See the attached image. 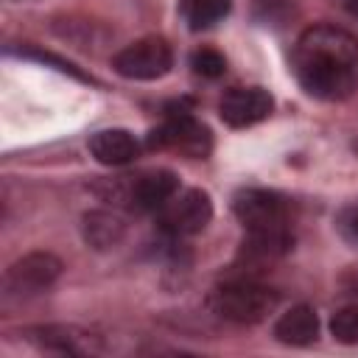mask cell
Masks as SVG:
<instances>
[{"label":"cell","mask_w":358,"mask_h":358,"mask_svg":"<svg viewBox=\"0 0 358 358\" xmlns=\"http://www.w3.org/2000/svg\"><path fill=\"white\" fill-rule=\"evenodd\" d=\"M28 341L39 344L42 350L50 352H67V355H87V352H98L101 347L95 344L92 333H84L78 327H67V324H45V327H31L25 330Z\"/></svg>","instance_id":"cell-10"},{"label":"cell","mask_w":358,"mask_h":358,"mask_svg":"<svg viewBox=\"0 0 358 358\" xmlns=\"http://www.w3.org/2000/svg\"><path fill=\"white\" fill-rule=\"evenodd\" d=\"M232 8V0H179V14L190 31H204L221 22Z\"/></svg>","instance_id":"cell-15"},{"label":"cell","mask_w":358,"mask_h":358,"mask_svg":"<svg viewBox=\"0 0 358 358\" xmlns=\"http://www.w3.org/2000/svg\"><path fill=\"white\" fill-rule=\"evenodd\" d=\"M210 218H213V199L199 187L176 193L157 213V224L168 238H190L201 232L210 224Z\"/></svg>","instance_id":"cell-7"},{"label":"cell","mask_w":358,"mask_h":358,"mask_svg":"<svg viewBox=\"0 0 358 358\" xmlns=\"http://www.w3.org/2000/svg\"><path fill=\"white\" fill-rule=\"evenodd\" d=\"M190 67H193V73L201 76V78H218V76H224V70H227V59H224L215 48H199V50H193V56H190Z\"/></svg>","instance_id":"cell-18"},{"label":"cell","mask_w":358,"mask_h":358,"mask_svg":"<svg viewBox=\"0 0 358 358\" xmlns=\"http://www.w3.org/2000/svg\"><path fill=\"white\" fill-rule=\"evenodd\" d=\"M336 232H338V238H341L347 246L358 249V199L347 201V204L338 210V215H336Z\"/></svg>","instance_id":"cell-19"},{"label":"cell","mask_w":358,"mask_h":358,"mask_svg":"<svg viewBox=\"0 0 358 358\" xmlns=\"http://www.w3.org/2000/svg\"><path fill=\"white\" fill-rule=\"evenodd\" d=\"M148 148H162V151H179L193 159H204L213 151V134L204 123H199L187 109H171L165 120L148 131L145 137Z\"/></svg>","instance_id":"cell-3"},{"label":"cell","mask_w":358,"mask_h":358,"mask_svg":"<svg viewBox=\"0 0 358 358\" xmlns=\"http://www.w3.org/2000/svg\"><path fill=\"white\" fill-rule=\"evenodd\" d=\"M338 6H341L347 14H352V17L358 20V0H338Z\"/></svg>","instance_id":"cell-21"},{"label":"cell","mask_w":358,"mask_h":358,"mask_svg":"<svg viewBox=\"0 0 358 358\" xmlns=\"http://www.w3.org/2000/svg\"><path fill=\"white\" fill-rule=\"evenodd\" d=\"M20 56L48 62V64H53V67H56V70H62V73H70V76H76V78H81V81H90V78H87L76 64H70V62H64V59H59V56H53V53H42V50H20Z\"/></svg>","instance_id":"cell-20"},{"label":"cell","mask_w":358,"mask_h":358,"mask_svg":"<svg viewBox=\"0 0 358 358\" xmlns=\"http://www.w3.org/2000/svg\"><path fill=\"white\" fill-rule=\"evenodd\" d=\"M294 14V0H252V17L266 28H285Z\"/></svg>","instance_id":"cell-16"},{"label":"cell","mask_w":358,"mask_h":358,"mask_svg":"<svg viewBox=\"0 0 358 358\" xmlns=\"http://www.w3.org/2000/svg\"><path fill=\"white\" fill-rule=\"evenodd\" d=\"M274 109V98L263 87H232L218 101V115L232 129H246L266 120Z\"/></svg>","instance_id":"cell-8"},{"label":"cell","mask_w":358,"mask_h":358,"mask_svg":"<svg viewBox=\"0 0 358 358\" xmlns=\"http://www.w3.org/2000/svg\"><path fill=\"white\" fill-rule=\"evenodd\" d=\"M232 213L249 232L291 229V201L277 190L243 187L232 196Z\"/></svg>","instance_id":"cell-4"},{"label":"cell","mask_w":358,"mask_h":358,"mask_svg":"<svg viewBox=\"0 0 358 358\" xmlns=\"http://www.w3.org/2000/svg\"><path fill=\"white\" fill-rule=\"evenodd\" d=\"M207 305L215 316H221L227 322L257 324L280 305V294L255 280H229L210 291Z\"/></svg>","instance_id":"cell-2"},{"label":"cell","mask_w":358,"mask_h":358,"mask_svg":"<svg viewBox=\"0 0 358 358\" xmlns=\"http://www.w3.org/2000/svg\"><path fill=\"white\" fill-rule=\"evenodd\" d=\"M176 193H179V176L168 168H157V171H145L129 182L126 201L131 210L159 213Z\"/></svg>","instance_id":"cell-9"},{"label":"cell","mask_w":358,"mask_h":358,"mask_svg":"<svg viewBox=\"0 0 358 358\" xmlns=\"http://www.w3.org/2000/svg\"><path fill=\"white\" fill-rule=\"evenodd\" d=\"M274 338L288 347H308L319 338V316L310 305H294L274 322Z\"/></svg>","instance_id":"cell-12"},{"label":"cell","mask_w":358,"mask_h":358,"mask_svg":"<svg viewBox=\"0 0 358 358\" xmlns=\"http://www.w3.org/2000/svg\"><path fill=\"white\" fill-rule=\"evenodd\" d=\"M299 87L319 101H344L358 87V39L338 25H310L291 56Z\"/></svg>","instance_id":"cell-1"},{"label":"cell","mask_w":358,"mask_h":358,"mask_svg":"<svg viewBox=\"0 0 358 358\" xmlns=\"http://www.w3.org/2000/svg\"><path fill=\"white\" fill-rule=\"evenodd\" d=\"M62 260L50 252H31L11 263L3 274V296L6 299H25L48 291L59 274H62Z\"/></svg>","instance_id":"cell-6"},{"label":"cell","mask_w":358,"mask_h":358,"mask_svg":"<svg viewBox=\"0 0 358 358\" xmlns=\"http://www.w3.org/2000/svg\"><path fill=\"white\" fill-rule=\"evenodd\" d=\"M330 336L338 341V344H358V302L355 305H344L333 313L330 319Z\"/></svg>","instance_id":"cell-17"},{"label":"cell","mask_w":358,"mask_h":358,"mask_svg":"<svg viewBox=\"0 0 358 358\" xmlns=\"http://www.w3.org/2000/svg\"><path fill=\"white\" fill-rule=\"evenodd\" d=\"M81 232H84V241L92 246V249H112L123 241V232H126V224L120 215L115 213H106V210H92L81 218Z\"/></svg>","instance_id":"cell-14"},{"label":"cell","mask_w":358,"mask_h":358,"mask_svg":"<svg viewBox=\"0 0 358 358\" xmlns=\"http://www.w3.org/2000/svg\"><path fill=\"white\" fill-rule=\"evenodd\" d=\"M294 246V232L291 229H268V232H249L241 243V257L252 266L260 263H271L277 257H282L288 249Z\"/></svg>","instance_id":"cell-13"},{"label":"cell","mask_w":358,"mask_h":358,"mask_svg":"<svg viewBox=\"0 0 358 358\" xmlns=\"http://www.w3.org/2000/svg\"><path fill=\"white\" fill-rule=\"evenodd\" d=\"M112 67L131 81H157L173 67V48L162 36H143L115 53Z\"/></svg>","instance_id":"cell-5"},{"label":"cell","mask_w":358,"mask_h":358,"mask_svg":"<svg viewBox=\"0 0 358 358\" xmlns=\"http://www.w3.org/2000/svg\"><path fill=\"white\" fill-rule=\"evenodd\" d=\"M87 148H90V154L101 165H109V168L129 165L140 154V143L126 129H103V131H95L90 137V143H87Z\"/></svg>","instance_id":"cell-11"}]
</instances>
